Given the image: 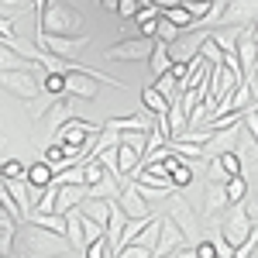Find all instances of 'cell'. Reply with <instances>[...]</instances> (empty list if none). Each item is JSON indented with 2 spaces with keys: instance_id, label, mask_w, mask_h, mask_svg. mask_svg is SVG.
<instances>
[{
  "instance_id": "obj_1",
  "label": "cell",
  "mask_w": 258,
  "mask_h": 258,
  "mask_svg": "<svg viewBox=\"0 0 258 258\" xmlns=\"http://www.w3.org/2000/svg\"><path fill=\"white\" fill-rule=\"evenodd\" d=\"M66 251H73L69 238L52 234L38 224H21L18 241H14V258H55L66 255Z\"/></svg>"
},
{
  "instance_id": "obj_2",
  "label": "cell",
  "mask_w": 258,
  "mask_h": 258,
  "mask_svg": "<svg viewBox=\"0 0 258 258\" xmlns=\"http://www.w3.org/2000/svg\"><path fill=\"white\" fill-rule=\"evenodd\" d=\"M83 28H86V21L83 14L73 7V4H66V0H55V4H48V11H45V21H41V35H59V38H80Z\"/></svg>"
},
{
  "instance_id": "obj_3",
  "label": "cell",
  "mask_w": 258,
  "mask_h": 258,
  "mask_svg": "<svg viewBox=\"0 0 258 258\" xmlns=\"http://www.w3.org/2000/svg\"><path fill=\"white\" fill-rule=\"evenodd\" d=\"M169 220H176V227L182 231V238H186V244L189 248H197L200 241V214H197V207L189 203L186 197H179V193H172L169 197V214H165Z\"/></svg>"
},
{
  "instance_id": "obj_4",
  "label": "cell",
  "mask_w": 258,
  "mask_h": 258,
  "mask_svg": "<svg viewBox=\"0 0 258 258\" xmlns=\"http://www.w3.org/2000/svg\"><path fill=\"white\" fill-rule=\"evenodd\" d=\"M251 231H255V224H251V217L244 214V203L227 207V214H224V220H220V238L227 241L231 248H241L244 241L251 238Z\"/></svg>"
},
{
  "instance_id": "obj_5",
  "label": "cell",
  "mask_w": 258,
  "mask_h": 258,
  "mask_svg": "<svg viewBox=\"0 0 258 258\" xmlns=\"http://www.w3.org/2000/svg\"><path fill=\"white\" fill-rule=\"evenodd\" d=\"M38 48L41 52H48V55H55V59L62 62H76L80 59V52L90 45V38L86 35H80V38H59V35H38Z\"/></svg>"
},
{
  "instance_id": "obj_6",
  "label": "cell",
  "mask_w": 258,
  "mask_h": 258,
  "mask_svg": "<svg viewBox=\"0 0 258 258\" xmlns=\"http://www.w3.org/2000/svg\"><path fill=\"white\" fill-rule=\"evenodd\" d=\"M258 24V0H227L217 28H255Z\"/></svg>"
},
{
  "instance_id": "obj_7",
  "label": "cell",
  "mask_w": 258,
  "mask_h": 258,
  "mask_svg": "<svg viewBox=\"0 0 258 258\" xmlns=\"http://www.w3.org/2000/svg\"><path fill=\"white\" fill-rule=\"evenodd\" d=\"M0 86L7 90V93H14V97H21V100H31L41 93V83H38V76L31 73V69H14V73H0Z\"/></svg>"
},
{
  "instance_id": "obj_8",
  "label": "cell",
  "mask_w": 258,
  "mask_h": 258,
  "mask_svg": "<svg viewBox=\"0 0 258 258\" xmlns=\"http://www.w3.org/2000/svg\"><path fill=\"white\" fill-rule=\"evenodd\" d=\"M155 52V38H124L120 45L107 48V62H145Z\"/></svg>"
},
{
  "instance_id": "obj_9",
  "label": "cell",
  "mask_w": 258,
  "mask_h": 258,
  "mask_svg": "<svg viewBox=\"0 0 258 258\" xmlns=\"http://www.w3.org/2000/svg\"><path fill=\"white\" fill-rule=\"evenodd\" d=\"M241 131H244V124H234V127H224V131H214V138L207 141V148H203V155H207V162H210V159H220V155H227V152H238Z\"/></svg>"
},
{
  "instance_id": "obj_10",
  "label": "cell",
  "mask_w": 258,
  "mask_h": 258,
  "mask_svg": "<svg viewBox=\"0 0 258 258\" xmlns=\"http://www.w3.org/2000/svg\"><path fill=\"white\" fill-rule=\"evenodd\" d=\"M179 248H186V238H182V231L176 227V220L162 217V231H159V244L152 248V258H169L172 251Z\"/></svg>"
},
{
  "instance_id": "obj_11",
  "label": "cell",
  "mask_w": 258,
  "mask_h": 258,
  "mask_svg": "<svg viewBox=\"0 0 258 258\" xmlns=\"http://www.w3.org/2000/svg\"><path fill=\"white\" fill-rule=\"evenodd\" d=\"M238 62H241V73H244V83H255L258 73V41L251 38V31H244L238 38Z\"/></svg>"
},
{
  "instance_id": "obj_12",
  "label": "cell",
  "mask_w": 258,
  "mask_h": 258,
  "mask_svg": "<svg viewBox=\"0 0 258 258\" xmlns=\"http://www.w3.org/2000/svg\"><path fill=\"white\" fill-rule=\"evenodd\" d=\"M120 210H124L131 220H148V217H155L152 203H145V200H141V193L135 189V182H127V189L120 193Z\"/></svg>"
},
{
  "instance_id": "obj_13",
  "label": "cell",
  "mask_w": 258,
  "mask_h": 258,
  "mask_svg": "<svg viewBox=\"0 0 258 258\" xmlns=\"http://www.w3.org/2000/svg\"><path fill=\"white\" fill-rule=\"evenodd\" d=\"M41 120H45V127H48V141H52V138H55V135L62 131V127L73 120V97H62L59 103H55V107H52V110H48V114H45Z\"/></svg>"
},
{
  "instance_id": "obj_14",
  "label": "cell",
  "mask_w": 258,
  "mask_h": 258,
  "mask_svg": "<svg viewBox=\"0 0 258 258\" xmlns=\"http://www.w3.org/2000/svg\"><path fill=\"white\" fill-rule=\"evenodd\" d=\"M227 182H207V200H203V217H220L227 214Z\"/></svg>"
},
{
  "instance_id": "obj_15",
  "label": "cell",
  "mask_w": 258,
  "mask_h": 258,
  "mask_svg": "<svg viewBox=\"0 0 258 258\" xmlns=\"http://www.w3.org/2000/svg\"><path fill=\"white\" fill-rule=\"evenodd\" d=\"M103 127H110V131H117V135H124V131H141V135H152V127H155V117L148 114H135V117H110L103 120Z\"/></svg>"
},
{
  "instance_id": "obj_16",
  "label": "cell",
  "mask_w": 258,
  "mask_h": 258,
  "mask_svg": "<svg viewBox=\"0 0 258 258\" xmlns=\"http://www.w3.org/2000/svg\"><path fill=\"white\" fill-rule=\"evenodd\" d=\"M59 186V182H55ZM90 197V189L86 186H59V203H55V214H73V210H80L83 200Z\"/></svg>"
},
{
  "instance_id": "obj_17",
  "label": "cell",
  "mask_w": 258,
  "mask_h": 258,
  "mask_svg": "<svg viewBox=\"0 0 258 258\" xmlns=\"http://www.w3.org/2000/svg\"><path fill=\"white\" fill-rule=\"evenodd\" d=\"M18 231H21V220L11 217V214L0 207V255H11V258H14V241H18Z\"/></svg>"
},
{
  "instance_id": "obj_18",
  "label": "cell",
  "mask_w": 258,
  "mask_h": 258,
  "mask_svg": "<svg viewBox=\"0 0 258 258\" xmlns=\"http://www.w3.org/2000/svg\"><path fill=\"white\" fill-rule=\"evenodd\" d=\"M131 224V217L120 210V200H114V207H110V220H107V241H110V255L120 248V234H124V227Z\"/></svg>"
},
{
  "instance_id": "obj_19",
  "label": "cell",
  "mask_w": 258,
  "mask_h": 258,
  "mask_svg": "<svg viewBox=\"0 0 258 258\" xmlns=\"http://www.w3.org/2000/svg\"><path fill=\"white\" fill-rule=\"evenodd\" d=\"M248 31H251V28H248ZM207 35H210V41L217 45L224 55H234V52H238V38L244 35V28H210Z\"/></svg>"
},
{
  "instance_id": "obj_20",
  "label": "cell",
  "mask_w": 258,
  "mask_h": 258,
  "mask_svg": "<svg viewBox=\"0 0 258 258\" xmlns=\"http://www.w3.org/2000/svg\"><path fill=\"white\" fill-rule=\"evenodd\" d=\"M4 182V179H0ZM7 186V193L14 197V203L21 207V214H24V224H28V217H31V186H28V179H11V182H4Z\"/></svg>"
},
{
  "instance_id": "obj_21",
  "label": "cell",
  "mask_w": 258,
  "mask_h": 258,
  "mask_svg": "<svg viewBox=\"0 0 258 258\" xmlns=\"http://www.w3.org/2000/svg\"><path fill=\"white\" fill-rule=\"evenodd\" d=\"M141 103H145V110H148L152 117H165V114H169V100L162 97L152 83H145V86H141Z\"/></svg>"
},
{
  "instance_id": "obj_22",
  "label": "cell",
  "mask_w": 258,
  "mask_h": 258,
  "mask_svg": "<svg viewBox=\"0 0 258 258\" xmlns=\"http://www.w3.org/2000/svg\"><path fill=\"white\" fill-rule=\"evenodd\" d=\"M24 179H28V186H31V189H45V186H52V182H55V169H52L48 162H35V165H28Z\"/></svg>"
},
{
  "instance_id": "obj_23",
  "label": "cell",
  "mask_w": 258,
  "mask_h": 258,
  "mask_svg": "<svg viewBox=\"0 0 258 258\" xmlns=\"http://www.w3.org/2000/svg\"><path fill=\"white\" fill-rule=\"evenodd\" d=\"M66 238L73 244V251H86V234H83V214L80 210L66 214Z\"/></svg>"
},
{
  "instance_id": "obj_24",
  "label": "cell",
  "mask_w": 258,
  "mask_h": 258,
  "mask_svg": "<svg viewBox=\"0 0 258 258\" xmlns=\"http://www.w3.org/2000/svg\"><path fill=\"white\" fill-rule=\"evenodd\" d=\"M14 69H31V59L7 48V45H0V73H14Z\"/></svg>"
},
{
  "instance_id": "obj_25",
  "label": "cell",
  "mask_w": 258,
  "mask_h": 258,
  "mask_svg": "<svg viewBox=\"0 0 258 258\" xmlns=\"http://www.w3.org/2000/svg\"><path fill=\"white\" fill-rule=\"evenodd\" d=\"M152 80H159V76H165L169 69H172V59H169V45L165 41H155V52H152Z\"/></svg>"
},
{
  "instance_id": "obj_26",
  "label": "cell",
  "mask_w": 258,
  "mask_h": 258,
  "mask_svg": "<svg viewBox=\"0 0 258 258\" xmlns=\"http://www.w3.org/2000/svg\"><path fill=\"white\" fill-rule=\"evenodd\" d=\"M28 224H38V227H45V231H52V234H62V238H66V217H62V214H31Z\"/></svg>"
},
{
  "instance_id": "obj_27",
  "label": "cell",
  "mask_w": 258,
  "mask_h": 258,
  "mask_svg": "<svg viewBox=\"0 0 258 258\" xmlns=\"http://www.w3.org/2000/svg\"><path fill=\"white\" fill-rule=\"evenodd\" d=\"M162 18L172 21V24H176V28H182V31H193V24H197V18H193V14H189L182 4H176V7H165V11H162Z\"/></svg>"
},
{
  "instance_id": "obj_28",
  "label": "cell",
  "mask_w": 258,
  "mask_h": 258,
  "mask_svg": "<svg viewBox=\"0 0 258 258\" xmlns=\"http://www.w3.org/2000/svg\"><path fill=\"white\" fill-rule=\"evenodd\" d=\"M117 165H120V172H124L127 179H135V172H138V165H141V155L135 152V148L120 145L117 148Z\"/></svg>"
},
{
  "instance_id": "obj_29",
  "label": "cell",
  "mask_w": 258,
  "mask_h": 258,
  "mask_svg": "<svg viewBox=\"0 0 258 258\" xmlns=\"http://www.w3.org/2000/svg\"><path fill=\"white\" fill-rule=\"evenodd\" d=\"M152 86H155V90H159V93H162L165 100H169V103L182 97V93H179V80L172 76V69H169L165 76H159V80H152Z\"/></svg>"
},
{
  "instance_id": "obj_30",
  "label": "cell",
  "mask_w": 258,
  "mask_h": 258,
  "mask_svg": "<svg viewBox=\"0 0 258 258\" xmlns=\"http://www.w3.org/2000/svg\"><path fill=\"white\" fill-rule=\"evenodd\" d=\"M83 179H86V189L97 186V182H103V179H107L103 162H100V159H83Z\"/></svg>"
},
{
  "instance_id": "obj_31",
  "label": "cell",
  "mask_w": 258,
  "mask_h": 258,
  "mask_svg": "<svg viewBox=\"0 0 258 258\" xmlns=\"http://www.w3.org/2000/svg\"><path fill=\"white\" fill-rule=\"evenodd\" d=\"M169 148H172V155H179V159H186V162L207 159V155H203V145H189V141H169Z\"/></svg>"
},
{
  "instance_id": "obj_32",
  "label": "cell",
  "mask_w": 258,
  "mask_h": 258,
  "mask_svg": "<svg viewBox=\"0 0 258 258\" xmlns=\"http://www.w3.org/2000/svg\"><path fill=\"white\" fill-rule=\"evenodd\" d=\"M244 200H248V179H244V176L227 179V203L238 207V203H244Z\"/></svg>"
},
{
  "instance_id": "obj_33",
  "label": "cell",
  "mask_w": 258,
  "mask_h": 258,
  "mask_svg": "<svg viewBox=\"0 0 258 258\" xmlns=\"http://www.w3.org/2000/svg\"><path fill=\"white\" fill-rule=\"evenodd\" d=\"M52 169H55V176H59L62 169H69V162H66V152H62V145H55V141H48V148H45V159Z\"/></svg>"
},
{
  "instance_id": "obj_34",
  "label": "cell",
  "mask_w": 258,
  "mask_h": 258,
  "mask_svg": "<svg viewBox=\"0 0 258 258\" xmlns=\"http://www.w3.org/2000/svg\"><path fill=\"white\" fill-rule=\"evenodd\" d=\"M55 182H59V186H86V179H83V162L62 169L59 176H55Z\"/></svg>"
},
{
  "instance_id": "obj_35",
  "label": "cell",
  "mask_w": 258,
  "mask_h": 258,
  "mask_svg": "<svg viewBox=\"0 0 258 258\" xmlns=\"http://www.w3.org/2000/svg\"><path fill=\"white\" fill-rule=\"evenodd\" d=\"M80 214H83V210H80ZM83 234H86V248H90L93 241L107 238V227H103V224H97L93 217H86V214H83Z\"/></svg>"
},
{
  "instance_id": "obj_36",
  "label": "cell",
  "mask_w": 258,
  "mask_h": 258,
  "mask_svg": "<svg viewBox=\"0 0 258 258\" xmlns=\"http://www.w3.org/2000/svg\"><path fill=\"white\" fill-rule=\"evenodd\" d=\"M131 182H135V179H131ZM135 189L141 193V200H145V203H155V200H169L172 193H176V189H159V186H145V182H135Z\"/></svg>"
},
{
  "instance_id": "obj_37",
  "label": "cell",
  "mask_w": 258,
  "mask_h": 258,
  "mask_svg": "<svg viewBox=\"0 0 258 258\" xmlns=\"http://www.w3.org/2000/svg\"><path fill=\"white\" fill-rule=\"evenodd\" d=\"M159 41H165V45H176L179 38H182V28H176L172 21H165V18H159V35H155Z\"/></svg>"
},
{
  "instance_id": "obj_38",
  "label": "cell",
  "mask_w": 258,
  "mask_h": 258,
  "mask_svg": "<svg viewBox=\"0 0 258 258\" xmlns=\"http://www.w3.org/2000/svg\"><path fill=\"white\" fill-rule=\"evenodd\" d=\"M220 165H224V172L234 179V176H244V162H241L238 152H227V155H220Z\"/></svg>"
},
{
  "instance_id": "obj_39",
  "label": "cell",
  "mask_w": 258,
  "mask_h": 258,
  "mask_svg": "<svg viewBox=\"0 0 258 258\" xmlns=\"http://www.w3.org/2000/svg\"><path fill=\"white\" fill-rule=\"evenodd\" d=\"M200 55L210 62V66H224V52H220L217 45L210 41V35H207V38H203V45H200Z\"/></svg>"
},
{
  "instance_id": "obj_40",
  "label": "cell",
  "mask_w": 258,
  "mask_h": 258,
  "mask_svg": "<svg viewBox=\"0 0 258 258\" xmlns=\"http://www.w3.org/2000/svg\"><path fill=\"white\" fill-rule=\"evenodd\" d=\"M41 90H45V93H52V97H66V76L48 73V76H45V83H41Z\"/></svg>"
},
{
  "instance_id": "obj_41",
  "label": "cell",
  "mask_w": 258,
  "mask_h": 258,
  "mask_svg": "<svg viewBox=\"0 0 258 258\" xmlns=\"http://www.w3.org/2000/svg\"><path fill=\"white\" fill-rule=\"evenodd\" d=\"M83 258H110V241H107V238L93 241V244L83 251Z\"/></svg>"
},
{
  "instance_id": "obj_42",
  "label": "cell",
  "mask_w": 258,
  "mask_h": 258,
  "mask_svg": "<svg viewBox=\"0 0 258 258\" xmlns=\"http://www.w3.org/2000/svg\"><path fill=\"white\" fill-rule=\"evenodd\" d=\"M227 172H224V165H220V159H210L207 162V182H227Z\"/></svg>"
},
{
  "instance_id": "obj_43",
  "label": "cell",
  "mask_w": 258,
  "mask_h": 258,
  "mask_svg": "<svg viewBox=\"0 0 258 258\" xmlns=\"http://www.w3.org/2000/svg\"><path fill=\"white\" fill-rule=\"evenodd\" d=\"M24 172H28V165H21L18 159L4 162V182H11V179H24Z\"/></svg>"
},
{
  "instance_id": "obj_44",
  "label": "cell",
  "mask_w": 258,
  "mask_h": 258,
  "mask_svg": "<svg viewBox=\"0 0 258 258\" xmlns=\"http://www.w3.org/2000/svg\"><path fill=\"white\" fill-rule=\"evenodd\" d=\"M110 258H152V251L141 248V244H124L117 255H110Z\"/></svg>"
},
{
  "instance_id": "obj_45",
  "label": "cell",
  "mask_w": 258,
  "mask_h": 258,
  "mask_svg": "<svg viewBox=\"0 0 258 258\" xmlns=\"http://www.w3.org/2000/svg\"><path fill=\"white\" fill-rule=\"evenodd\" d=\"M138 7H141V0H120V4H117V14H120V18H135V14H138Z\"/></svg>"
},
{
  "instance_id": "obj_46",
  "label": "cell",
  "mask_w": 258,
  "mask_h": 258,
  "mask_svg": "<svg viewBox=\"0 0 258 258\" xmlns=\"http://www.w3.org/2000/svg\"><path fill=\"white\" fill-rule=\"evenodd\" d=\"M0 4H4V11H11L14 18H18L21 11H28V0H0Z\"/></svg>"
},
{
  "instance_id": "obj_47",
  "label": "cell",
  "mask_w": 258,
  "mask_h": 258,
  "mask_svg": "<svg viewBox=\"0 0 258 258\" xmlns=\"http://www.w3.org/2000/svg\"><path fill=\"white\" fill-rule=\"evenodd\" d=\"M244 214L251 217V224H258V193L251 200H244Z\"/></svg>"
},
{
  "instance_id": "obj_48",
  "label": "cell",
  "mask_w": 258,
  "mask_h": 258,
  "mask_svg": "<svg viewBox=\"0 0 258 258\" xmlns=\"http://www.w3.org/2000/svg\"><path fill=\"white\" fill-rule=\"evenodd\" d=\"M169 258H200V255H197V248H189V244H186V248H179V251H172Z\"/></svg>"
},
{
  "instance_id": "obj_49",
  "label": "cell",
  "mask_w": 258,
  "mask_h": 258,
  "mask_svg": "<svg viewBox=\"0 0 258 258\" xmlns=\"http://www.w3.org/2000/svg\"><path fill=\"white\" fill-rule=\"evenodd\" d=\"M55 258H80L76 251H66V255H55Z\"/></svg>"
},
{
  "instance_id": "obj_50",
  "label": "cell",
  "mask_w": 258,
  "mask_h": 258,
  "mask_svg": "<svg viewBox=\"0 0 258 258\" xmlns=\"http://www.w3.org/2000/svg\"><path fill=\"white\" fill-rule=\"evenodd\" d=\"M251 38H255V41H258V24H255V28H251Z\"/></svg>"
},
{
  "instance_id": "obj_51",
  "label": "cell",
  "mask_w": 258,
  "mask_h": 258,
  "mask_svg": "<svg viewBox=\"0 0 258 258\" xmlns=\"http://www.w3.org/2000/svg\"><path fill=\"white\" fill-rule=\"evenodd\" d=\"M255 90H258V73H255Z\"/></svg>"
},
{
  "instance_id": "obj_52",
  "label": "cell",
  "mask_w": 258,
  "mask_h": 258,
  "mask_svg": "<svg viewBox=\"0 0 258 258\" xmlns=\"http://www.w3.org/2000/svg\"><path fill=\"white\" fill-rule=\"evenodd\" d=\"M0 258H11V255H0Z\"/></svg>"
},
{
  "instance_id": "obj_53",
  "label": "cell",
  "mask_w": 258,
  "mask_h": 258,
  "mask_svg": "<svg viewBox=\"0 0 258 258\" xmlns=\"http://www.w3.org/2000/svg\"><path fill=\"white\" fill-rule=\"evenodd\" d=\"M0 141H4V138H0Z\"/></svg>"
}]
</instances>
